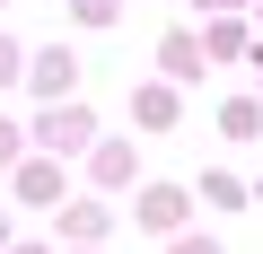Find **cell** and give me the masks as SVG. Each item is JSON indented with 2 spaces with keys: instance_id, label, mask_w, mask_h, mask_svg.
Returning a JSON list of instances; mask_svg holds the SVG:
<instances>
[{
  "instance_id": "obj_7",
  "label": "cell",
  "mask_w": 263,
  "mask_h": 254,
  "mask_svg": "<svg viewBox=\"0 0 263 254\" xmlns=\"http://www.w3.org/2000/svg\"><path fill=\"white\" fill-rule=\"evenodd\" d=\"M202 202H219V210H246V184H237V175H202Z\"/></svg>"
},
{
  "instance_id": "obj_8",
  "label": "cell",
  "mask_w": 263,
  "mask_h": 254,
  "mask_svg": "<svg viewBox=\"0 0 263 254\" xmlns=\"http://www.w3.org/2000/svg\"><path fill=\"white\" fill-rule=\"evenodd\" d=\"M141 123H176V88H141Z\"/></svg>"
},
{
  "instance_id": "obj_9",
  "label": "cell",
  "mask_w": 263,
  "mask_h": 254,
  "mask_svg": "<svg viewBox=\"0 0 263 254\" xmlns=\"http://www.w3.org/2000/svg\"><path fill=\"white\" fill-rule=\"evenodd\" d=\"M97 175H105V184H123V175H132V149H123V141H105V149H97Z\"/></svg>"
},
{
  "instance_id": "obj_13",
  "label": "cell",
  "mask_w": 263,
  "mask_h": 254,
  "mask_svg": "<svg viewBox=\"0 0 263 254\" xmlns=\"http://www.w3.org/2000/svg\"><path fill=\"white\" fill-rule=\"evenodd\" d=\"M9 158H18V132H9V123H0V167H9Z\"/></svg>"
},
{
  "instance_id": "obj_11",
  "label": "cell",
  "mask_w": 263,
  "mask_h": 254,
  "mask_svg": "<svg viewBox=\"0 0 263 254\" xmlns=\"http://www.w3.org/2000/svg\"><path fill=\"white\" fill-rule=\"evenodd\" d=\"M0 79H18V44L9 35H0Z\"/></svg>"
},
{
  "instance_id": "obj_14",
  "label": "cell",
  "mask_w": 263,
  "mask_h": 254,
  "mask_svg": "<svg viewBox=\"0 0 263 254\" xmlns=\"http://www.w3.org/2000/svg\"><path fill=\"white\" fill-rule=\"evenodd\" d=\"M202 9H237V0H202Z\"/></svg>"
},
{
  "instance_id": "obj_3",
  "label": "cell",
  "mask_w": 263,
  "mask_h": 254,
  "mask_svg": "<svg viewBox=\"0 0 263 254\" xmlns=\"http://www.w3.org/2000/svg\"><path fill=\"white\" fill-rule=\"evenodd\" d=\"M141 228H184V193L176 184H149L141 193Z\"/></svg>"
},
{
  "instance_id": "obj_12",
  "label": "cell",
  "mask_w": 263,
  "mask_h": 254,
  "mask_svg": "<svg viewBox=\"0 0 263 254\" xmlns=\"http://www.w3.org/2000/svg\"><path fill=\"white\" fill-rule=\"evenodd\" d=\"M176 254H219V245L211 237H176Z\"/></svg>"
},
{
  "instance_id": "obj_4",
  "label": "cell",
  "mask_w": 263,
  "mask_h": 254,
  "mask_svg": "<svg viewBox=\"0 0 263 254\" xmlns=\"http://www.w3.org/2000/svg\"><path fill=\"white\" fill-rule=\"evenodd\" d=\"M70 79H79V62H70L62 44H53V53H35V88H44V96H70Z\"/></svg>"
},
{
  "instance_id": "obj_2",
  "label": "cell",
  "mask_w": 263,
  "mask_h": 254,
  "mask_svg": "<svg viewBox=\"0 0 263 254\" xmlns=\"http://www.w3.org/2000/svg\"><path fill=\"white\" fill-rule=\"evenodd\" d=\"M158 62H167V79H202V70H211V62H202V35H184V27L158 44Z\"/></svg>"
},
{
  "instance_id": "obj_10",
  "label": "cell",
  "mask_w": 263,
  "mask_h": 254,
  "mask_svg": "<svg viewBox=\"0 0 263 254\" xmlns=\"http://www.w3.org/2000/svg\"><path fill=\"white\" fill-rule=\"evenodd\" d=\"M70 9H79L88 27H105V18H114V0H70Z\"/></svg>"
},
{
  "instance_id": "obj_15",
  "label": "cell",
  "mask_w": 263,
  "mask_h": 254,
  "mask_svg": "<svg viewBox=\"0 0 263 254\" xmlns=\"http://www.w3.org/2000/svg\"><path fill=\"white\" fill-rule=\"evenodd\" d=\"M0 237H9V219H0Z\"/></svg>"
},
{
  "instance_id": "obj_5",
  "label": "cell",
  "mask_w": 263,
  "mask_h": 254,
  "mask_svg": "<svg viewBox=\"0 0 263 254\" xmlns=\"http://www.w3.org/2000/svg\"><path fill=\"white\" fill-rule=\"evenodd\" d=\"M219 132H228V141H254V132H263V105H254V96H228V105H219Z\"/></svg>"
},
{
  "instance_id": "obj_17",
  "label": "cell",
  "mask_w": 263,
  "mask_h": 254,
  "mask_svg": "<svg viewBox=\"0 0 263 254\" xmlns=\"http://www.w3.org/2000/svg\"><path fill=\"white\" fill-rule=\"evenodd\" d=\"M18 254H35V245H18Z\"/></svg>"
},
{
  "instance_id": "obj_1",
  "label": "cell",
  "mask_w": 263,
  "mask_h": 254,
  "mask_svg": "<svg viewBox=\"0 0 263 254\" xmlns=\"http://www.w3.org/2000/svg\"><path fill=\"white\" fill-rule=\"evenodd\" d=\"M88 132H97L88 105H53V114H44V149H88Z\"/></svg>"
},
{
  "instance_id": "obj_6",
  "label": "cell",
  "mask_w": 263,
  "mask_h": 254,
  "mask_svg": "<svg viewBox=\"0 0 263 254\" xmlns=\"http://www.w3.org/2000/svg\"><path fill=\"white\" fill-rule=\"evenodd\" d=\"M237 44H246V27H228V18H219V27H211V35H202V62H228V53H237Z\"/></svg>"
},
{
  "instance_id": "obj_16",
  "label": "cell",
  "mask_w": 263,
  "mask_h": 254,
  "mask_svg": "<svg viewBox=\"0 0 263 254\" xmlns=\"http://www.w3.org/2000/svg\"><path fill=\"white\" fill-rule=\"evenodd\" d=\"M254 18H263V0H254Z\"/></svg>"
},
{
  "instance_id": "obj_18",
  "label": "cell",
  "mask_w": 263,
  "mask_h": 254,
  "mask_svg": "<svg viewBox=\"0 0 263 254\" xmlns=\"http://www.w3.org/2000/svg\"><path fill=\"white\" fill-rule=\"evenodd\" d=\"M254 105H263V96H254Z\"/></svg>"
}]
</instances>
